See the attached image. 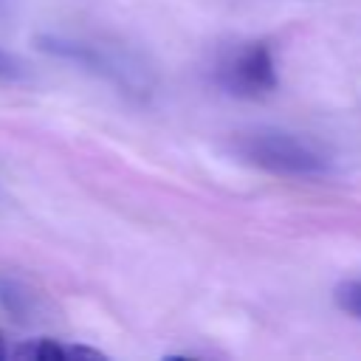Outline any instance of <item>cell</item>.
Wrapping results in <instances>:
<instances>
[{"instance_id": "cell-1", "label": "cell", "mask_w": 361, "mask_h": 361, "mask_svg": "<svg viewBox=\"0 0 361 361\" xmlns=\"http://www.w3.org/2000/svg\"><path fill=\"white\" fill-rule=\"evenodd\" d=\"M231 149L237 158L248 161L251 166L285 178H324L333 169L330 152L322 144L276 127L240 133L231 141Z\"/></svg>"}, {"instance_id": "cell-2", "label": "cell", "mask_w": 361, "mask_h": 361, "mask_svg": "<svg viewBox=\"0 0 361 361\" xmlns=\"http://www.w3.org/2000/svg\"><path fill=\"white\" fill-rule=\"evenodd\" d=\"M214 79L220 90L237 99H259L276 90V65L265 42H245L217 62Z\"/></svg>"}, {"instance_id": "cell-3", "label": "cell", "mask_w": 361, "mask_h": 361, "mask_svg": "<svg viewBox=\"0 0 361 361\" xmlns=\"http://www.w3.org/2000/svg\"><path fill=\"white\" fill-rule=\"evenodd\" d=\"M11 358L23 361H79V358H99L104 361L107 355L102 350L85 347V344H62L54 338H28L23 344H14L8 350Z\"/></svg>"}, {"instance_id": "cell-4", "label": "cell", "mask_w": 361, "mask_h": 361, "mask_svg": "<svg viewBox=\"0 0 361 361\" xmlns=\"http://www.w3.org/2000/svg\"><path fill=\"white\" fill-rule=\"evenodd\" d=\"M333 299L336 305L350 313L353 319L361 322V279H347V282H338L336 290H333Z\"/></svg>"}, {"instance_id": "cell-5", "label": "cell", "mask_w": 361, "mask_h": 361, "mask_svg": "<svg viewBox=\"0 0 361 361\" xmlns=\"http://www.w3.org/2000/svg\"><path fill=\"white\" fill-rule=\"evenodd\" d=\"M23 73H25L23 62H20L14 54H8V51L0 48V79H17V76H23Z\"/></svg>"}, {"instance_id": "cell-6", "label": "cell", "mask_w": 361, "mask_h": 361, "mask_svg": "<svg viewBox=\"0 0 361 361\" xmlns=\"http://www.w3.org/2000/svg\"><path fill=\"white\" fill-rule=\"evenodd\" d=\"M3 358H8V347H6V338H3V333H0V361Z\"/></svg>"}]
</instances>
